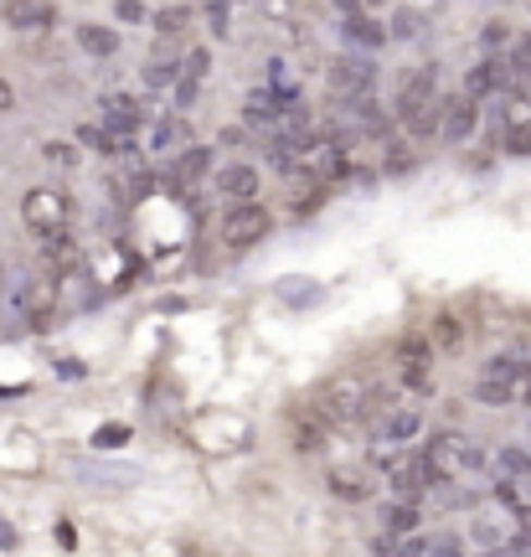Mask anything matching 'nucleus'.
<instances>
[{"instance_id":"1","label":"nucleus","mask_w":531,"mask_h":557,"mask_svg":"<svg viewBox=\"0 0 531 557\" xmlns=\"http://www.w3.org/2000/svg\"><path fill=\"white\" fill-rule=\"evenodd\" d=\"M393 124L408 139H433L439 135V62L413 67L393 99Z\"/></svg>"},{"instance_id":"2","label":"nucleus","mask_w":531,"mask_h":557,"mask_svg":"<svg viewBox=\"0 0 531 557\" xmlns=\"http://www.w3.org/2000/svg\"><path fill=\"white\" fill-rule=\"evenodd\" d=\"M310 418H316L325 434H331V429H356V423H367V387L356 377H331L316 393V403H310Z\"/></svg>"},{"instance_id":"3","label":"nucleus","mask_w":531,"mask_h":557,"mask_svg":"<svg viewBox=\"0 0 531 557\" xmlns=\"http://www.w3.org/2000/svg\"><path fill=\"white\" fill-rule=\"evenodd\" d=\"M21 222H26L37 238L67 233V227H73V201H67L62 186H32V191L21 197Z\"/></svg>"},{"instance_id":"4","label":"nucleus","mask_w":531,"mask_h":557,"mask_svg":"<svg viewBox=\"0 0 531 557\" xmlns=\"http://www.w3.org/2000/svg\"><path fill=\"white\" fill-rule=\"evenodd\" d=\"M274 233V212L263 207V201H233V207H222V243L243 253V248H258V243Z\"/></svg>"},{"instance_id":"5","label":"nucleus","mask_w":531,"mask_h":557,"mask_svg":"<svg viewBox=\"0 0 531 557\" xmlns=\"http://www.w3.org/2000/svg\"><path fill=\"white\" fill-rule=\"evenodd\" d=\"M58 299H62L58 269H41V274L21 278V289H16V315L32 320L37 331H47V325H52V315H58Z\"/></svg>"},{"instance_id":"6","label":"nucleus","mask_w":531,"mask_h":557,"mask_svg":"<svg viewBox=\"0 0 531 557\" xmlns=\"http://www.w3.org/2000/svg\"><path fill=\"white\" fill-rule=\"evenodd\" d=\"M372 438L376 444H397V449L418 444V438H423V408H418V403H387V408L372 418Z\"/></svg>"},{"instance_id":"7","label":"nucleus","mask_w":531,"mask_h":557,"mask_svg":"<svg viewBox=\"0 0 531 557\" xmlns=\"http://www.w3.org/2000/svg\"><path fill=\"white\" fill-rule=\"evenodd\" d=\"M480 135V103L465 99V94H439V139H449V145H470Z\"/></svg>"},{"instance_id":"8","label":"nucleus","mask_w":531,"mask_h":557,"mask_svg":"<svg viewBox=\"0 0 531 557\" xmlns=\"http://www.w3.org/2000/svg\"><path fill=\"white\" fill-rule=\"evenodd\" d=\"M331 88L341 94V99L351 103V99H367V94H376V62L372 58H341L331 67Z\"/></svg>"},{"instance_id":"9","label":"nucleus","mask_w":531,"mask_h":557,"mask_svg":"<svg viewBox=\"0 0 531 557\" xmlns=\"http://www.w3.org/2000/svg\"><path fill=\"white\" fill-rule=\"evenodd\" d=\"M212 191L227 201V207H233V201H258V165H248V160H227V165H217Z\"/></svg>"},{"instance_id":"10","label":"nucleus","mask_w":531,"mask_h":557,"mask_svg":"<svg viewBox=\"0 0 531 557\" xmlns=\"http://www.w3.org/2000/svg\"><path fill=\"white\" fill-rule=\"evenodd\" d=\"M511 88V67H506V58H480L465 73V99H474V103H485V99H495V94H506Z\"/></svg>"},{"instance_id":"11","label":"nucleus","mask_w":531,"mask_h":557,"mask_svg":"<svg viewBox=\"0 0 531 557\" xmlns=\"http://www.w3.org/2000/svg\"><path fill=\"white\" fill-rule=\"evenodd\" d=\"M387 491H393L397 500H418V506H423V496H429L433 485H429V470H423L418 449H403V459L387 470Z\"/></svg>"},{"instance_id":"12","label":"nucleus","mask_w":531,"mask_h":557,"mask_svg":"<svg viewBox=\"0 0 531 557\" xmlns=\"http://www.w3.org/2000/svg\"><path fill=\"white\" fill-rule=\"evenodd\" d=\"M341 41H346V47H356L361 58H372V52H382V47H387V26H382L372 11H356V16H341Z\"/></svg>"},{"instance_id":"13","label":"nucleus","mask_w":531,"mask_h":557,"mask_svg":"<svg viewBox=\"0 0 531 557\" xmlns=\"http://www.w3.org/2000/svg\"><path fill=\"white\" fill-rule=\"evenodd\" d=\"M382 532H387V537H413V532H423V506L393 496L382 506Z\"/></svg>"},{"instance_id":"14","label":"nucleus","mask_w":531,"mask_h":557,"mask_svg":"<svg viewBox=\"0 0 531 557\" xmlns=\"http://www.w3.org/2000/svg\"><path fill=\"white\" fill-rule=\"evenodd\" d=\"M433 357H439V351H433L429 331H403V336H397V367H403V372H429Z\"/></svg>"},{"instance_id":"15","label":"nucleus","mask_w":531,"mask_h":557,"mask_svg":"<svg viewBox=\"0 0 531 557\" xmlns=\"http://www.w3.org/2000/svg\"><path fill=\"white\" fill-rule=\"evenodd\" d=\"M325 485H331L335 500H351V506L372 500V475H367V470H346V465H335L331 475H325Z\"/></svg>"},{"instance_id":"16","label":"nucleus","mask_w":531,"mask_h":557,"mask_svg":"<svg viewBox=\"0 0 531 557\" xmlns=\"http://www.w3.org/2000/svg\"><path fill=\"white\" fill-rule=\"evenodd\" d=\"M491 465H495V475L516 480V485H531V449H521V444H501L491 455Z\"/></svg>"},{"instance_id":"17","label":"nucleus","mask_w":531,"mask_h":557,"mask_svg":"<svg viewBox=\"0 0 531 557\" xmlns=\"http://www.w3.org/2000/svg\"><path fill=\"white\" fill-rule=\"evenodd\" d=\"M181 139H186V114H156V124H150V156H171Z\"/></svg>"},{"instance_id":"18","label":"nucleus","mask_w":531,"mask_h":557,"mask_svg":"<svg viewBox=\"0 0 531 557\" xmlns=\"http://www.w3.org/2000/svg\"><path fill=\"white\" fill-rule=\"evenodd\" d=\"M217 150L212 145H186V150H181V160L176 165H171V171H176V181H201V176H212L217 171Z\"/></svg>"},{"instance_id":"19","label":"nucleus","mask_w":531,"mask_h":557,"mask_svg":"<svg viewBox=\"0 0 531 557\" xmlns=\"http://www.w3.org/2000/svg\"><path fill=\"white\" fill-rule=\"evenodd\" d=\"M429 542L423 532H413V537H372V557H429Z\"/></svg>"},{"instance_id":"20","label":"nucleus","mask_w":531,"mask_h":557,"mask_svg":"<svg viewBox=\"0 0 531 557\" xmlns=\"http://www.w3.org/2000/svg\"><path fill=\"white\" fill-rule=\"evenodd\" d=\"M78 47L88 52V58H114V52H119V32H114V26L88 21V26H78Z\"/></svg>"},{"instance_id":"21","label":"nucleus","mask_w":531,"mask_h":557,"mask_svg":"<svg viewBox=\"0 0 531 557\" xmlns=\"http://www.w3.org/2000/svg\"><path fill=\"white\" fill-rule=\"evenodd\" d=\"M423 32H429V16L413 5H397L393 21H387V41H418Z\"/></svg>"},{"instance_id":"22","label":"nucleus","mask_w":531,"mask_h":557,"mask_svg":"<svg viewBox=\"0 0 531 557\" xmlns=\"http://www.w3.org/2000/svg\"><path fill=\"white\" fill-rule=\"evenodd\" d=\"M176 78H181V62L176 58H150L145 62V67H139V83H145V88H150V94H171V88H176Z\"/></svg>"},{"instance_id":"23","label":"nucleus","mask_w":531,"mask_h":557,"mask_svg":"<svg viewBox=\"0 0 531 557\" xmlns=\"http://www.w3.org/2000/svg\"><path fill=\"white\" fill-rule=\"evenodd\" d=\"M485 470H495L491 449H485V444H474L470 434H459V475H485Z\"/></svg>"},{"instance_id":"24","label":"nucleus","mask_w":531,"mask_h":557,"mask_svg":"<svg viewBox=\"0 0 531 557\" xmlns=\"http://www.w3.org/2000/svg\"><path fill=\"white\" fill-rule=\"evenodd\" d=\"M429 341H433V351H454V346L465 341V331H459V320H454L449 310H439V315L429 320Z\"/></svg>"},{"instance_id":"25","label":"nucleus","mask_w":531,"mask_h":557,"mask_svg":"<svg viewBox=\"0 0 531 557\" xmlns=\"http://www.w3.org/2000/svg\"><path fill=\"white\" fill-rule=\"evenodd\" d=\"M192 21H197V11H192V5H165V11H156V16H150V26H156L160 37H181Z\"/></svg>"},{"instance_id":"26","label":"nucleus","mask_w":531,"mask_h":557,"mask_svg":"<svg viewBox=\"0 0 531 557\" xmlns=\"http://www.w3.org/2000/svg\"><path fill=\"white\" fill-rule=\"evenodd\" d=\"M474 403H485V408H511V403H516V387H506V382H491V377H474Z\"/></svg>"},{"instance_id":"27","label":"nucleus","mask_w":531,"mask_h":557,"mask_svg":"<svg viewBox=\"0 0 531 557\" xmlns=\"http://www.w3.org/2000/svg\"><path fill=\"white\" fill-rule=\"evenodd\" d=\"M516 367H521V357L516 351H495L485 367H480V377H491V382H506V387H516Z\"/></svg>"},{"instance_id":"28","label":"nucleus","mask_w":531,"mask_h":557,"mask_svg":"<svg viewBox=\"0 0 531 557\" xmlns=\"http://www.w3.org/2000/svg\"><path fill=\"white\" fill-rule=\"evenodd\" d=\"M41 160H47V165H58V171H78V145H67V139H47V145H41Z\"/></svg>"},{"instance_id":"29","label":"nucleus","mask_w":531,"mask_h":557,"mask_svg":"<svg viewBox=\"0 0 531 557\" xmlns=\"http://www.w3.org/2000/svg\"><path fill=\"white\" fill-rule=\"evenodd\" d=\"M506 41H511V26H506V21H485V26H480V58H501Z\"/></svg>"},{"instance_id":"30","label":"nucleus","mask_w":531,"mask_h":557,"mask_svg":"<svg viewBox=\"0 0 531 557\" xmlns=\"http://www.w3.org/2000/svg\"><path fill=\"white\" fill-rule=\"evenodd\" d=\"M501 150L511 160H531V124H511V129H501Z\"/></svg>"},{"instance_id":"31","label":"nucleus","mask_w":531,"mask_h":557,"mask_svg":"<svg viewBox=\"0 0 531 557\" xmlns=\"http://www.w3.org/2000/svg\"><path fill=\"white\" fill-rule=\"evenodd\" d=\"M382 150H387V160H382V171H387V176H397V171H413V150H408L397 135L382 139Z\"/></svg>"},{"instance_id":"32","label":"nucleus","mask_w":531,"mask_h":557,"mask_svg":"<svg viewBox=\"0 0 531 557\" xmlns=\"http://www.w3.org/2000/svg\"><path fill=\"white\" fill-rule=\"evenodd\" d=\"M491 500H495V506H506V511H521V506H527V496H521V485H516V480H506V475H495Z\"/></svg>"},{"instance_id":"33","label":"nucleus","mask_w":531,"mask_h":557,"mask_svg":"<svg viewBox=\"0 0 531 557\" xmlns=\"http://www.w3.org/2000/svg\"><path fill=\"white\" fill-rule=\"evenodd\" d=\"M5 16L26 21V26H32V21H37V26H47V21H52V11H47V5H32V0H11V5H5Z\"/></svg>"},{"instance_id":"34","label":"nucleus","mask_w":531,"mask_h":557,"mask_svg":"<svg viewBox=\"0 0 531 557\" xmlns=\"http://www.w3.org/2000/svg\"><path fill=\"white\" fill-rule=\"evenodd\" d=\"M429 557H470V547H465V537H459V532H444V537L429 542Z\"/></svg>"},{"instance_id":"35","label":"nucleus","mask_w":531,"mask_h":557,"mask_svg":"<svg viewBox=\"0 0 531 557\" xmlns=\"http://www.w3.org/2000/svg\"><path fill=\"white\" fill-rule=\"evenodd\" d=\"M470 542H474V547H501L506 537H501V527H495V521L480 517V521H474V532H470Z\"/></svg>"},{"instance_id":"36","label":"nucleus","mask_w":531,"mask_h":557,"mask_svg":"<svg viewBox=\"0 0 531 557\" xmlns=\"http://www.w3.org/2000/svg\"><path fill=\"white\" fill-rule=\"evenodd\" d=\"M124 438H129V429H124V423H103L99 434H94V449H119Z\"/></svg>"},{"instance_id":"37","label":"nucleus","mask_w":531,"mask_h":557,"mask_svg":"<svg viewBox=\"0 0 531 557\" xmlns=\"http://www.w3.org/2000/svg\"><path fill=\"white\" fill-rule=\"evenodd\" d=\"M181 73H192V78H207V73H212V52H207V47H197L192 58L181 62Z\"/></svg>"},{"instance_id":"38","label":"nucleus","mask_w":531,"mask_h":557,"mask_svg":"<svg viewBox=\"0 0 531 557\" xmlns=\"http://www.w3.org/2000/svg\"><path fill=\"white\" fill-rule=\"evenodd\" d=\"M207 21H212L217 37H227V0H207Z\"/></svg>"},{"instance_id":"39","label":"nucleus","mask_w":531,"mask_h":557,"mask_svg":"<svg viewBox=\"0 0 531 557\" xmlns=\"http://www.w3.org/2000/svg\"><path fill=\"white\" fill-rule=\"evenodd\" d=\"M114 11H119V21H150V16H145V5H139V0H119Z\"/></svg>"},{"instance_id":"40","label":"nucleus","mask_w":531,"mask_h":557,"mask_svg":"<svg viewBox=\"0 0 531 557\" xmlns=\"http://www.w3.org/2000/svg\"><path fill=\"white\" fill-rule=\"evenodd\" d=\"M521 393H531V357H521V367H516V398Z\"/></svg>"},{"instance_id":"41","label":"nucleus","mask_w":531,"mask_h":557,"mask_svg":"<svg viewBox=\"0 0 531 557\" xmlns=\"http://www.w3.org/2000/svg\"><path fill=\"white\" fill-rule=\"evenodd\" d=\"M11 109H16V88L0 78V114H11Z\"/></svg>"},{"instance_id":"42","label":"nucleus","mask_w":531,"mask_h":557,"mask_svg":"<svg viewBox=\"0 0 531 557\" xmlns=\"http://www.w3.org/2000/svg\"><path fill=\"white\" fill-rule=\"evenodd\" d=\"M367 5H372V0H335V11H341V16H356V11H367Z\"/></svg>"},{"instance_id":"43","label":"nucleus","mask_w":531,"mask_h":557,"mask_svg":"<svg viewBox=\"0 0 531 557\" xmlns=\"http://www.w3.org/2000/svg\"><path fill=\"white\" fill-rule=\"evenodd\" d=\"M0 547H16V532H11L5 521H0Z\"/></svg>"},{"instance_id":"44","label":"nucleus","mask_w":531,"mask_h":557,"mask_svg":"<svg viewBox=\"0 0 531 557\" xmlns=\"http://www.w3.org/2000/svg\"><path fill=\"white\" fill-rule=\"evenodd\" d=\"M480 557H506V547H480Z\"/></svg>"},{"instance_id":"45","label":"nucleus","mask_w":531,"mask_h":557,"mask_svg":"<svg viewBox=\"0 0 531 557\" xmlns=\"http://www.w3.org/2000/svg\"><path fill=\"white\" fill-rule=\"evenodd\" d=\"M516 403H521V408H527V413H531V393H521V398H516Z\"/></svg>"},{"instance_id":"46","label":"nucleus","mask_w":531,"mask_h":557,"mask_svg":"<svg viewBox=\"0 0 531 557\" xmlns=\"http://www.w3.org/2000/svg\"><path fill=\"white\" fill-rule=\"evenodd\" d=\"M0 299H5V263H0Z\"/></svg>"}]
</instances>
